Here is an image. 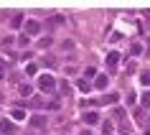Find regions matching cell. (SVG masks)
Listing matches in <instances>:
<instances>
[{
  "mask_svg": "<svg viewBox=\"0 0 150 135\" xmlns=\"http://www.w3.org/2000/svg\"><path fill=\"white\" fill-rule=\"evenodd\" d=\"M130 54H132V56H140L142 54V46H140V43H132V46H130Z\"/></svg>",
  "mask_w": 150,
  "mask_h": 135,
  "instance_id": "14",
  "label": "cell"
},
{
  "mask_svg": "<svg viewBox=\"0 0 150 135\" xmlns=\"http://www.w3.org/2000/svg\"><path fill=\"white\" fill-rule=\"evenodd\" d=\"M79 135H92V133H89V130H81V133Z\"/></svg>",
  "mask_w": 150,
  "mask_h": 135,
  "instance_id": "20",
  "label": "cell"
},
{
  "mask_svg": "<svg viewBox=\"0 0 150 135\" xmlns=\"http://www.w3.org/2000/svg\"><path fill=\"white\" fill-rule=\"evenodd\" d=\"M31 127L33 130H43V127H46V117H43V115H33L31 117Z\"/></svg>",
  "mask_w": 150,
  "mask_h": 135,
  "instance_id": "5",
  "label": "cell"
},
{
  "mask_svg": "<svg viewBox=\"0 0 150 135\" xmlns=\"http://www.w3.org/2000/svg\"><path fill=\"white\" fill-rule=\"evenodd\" d=\"M107 84H110V79H107V77H102V74H97V79H94V87H97V89H104Z\"/></svg>",
  "mask_w": 150,
  "mask_h": 135,
  "instance_id": "8",
  "label": "cell"
},
{
  "mask_svg": "<svg viewBox=\"0 0 150 135\" xmlns=\"http://www.w3.org/2000/svg\"><path fill=\"white\" fill-rule=\"evenodd\" d=\"M76 87H79L81 92H89V89H92V84H89V82H84V79H81V82H76Z\"/></svg>",
  "mask_w": 150,
  "mask_h": 135,
  "instance_id": "16",
  "label": "cell"
},
{
  "mask_svg": "<svg viewBox=\"0 0 150 135\" xmlns=\"http://www.w3.org/2000/svg\"><path fill=\"white\" fill-rule=\"evenodd\" d=\"M0 79H5V61L0 59Z\"/></svg>",
  "mask_w": 150,
  "mask_h": 135,
  "instance_id": "18",
  "label": "cell"
},
{
  "mask_svg": "<svg viewBox=\"0 0 150 135\" xmlns=\"http://www.w3.org/2000/svg\"><path fill=\"white\" fill-rule=\"evenodd\" d=\"M120 66V51H112V54H107V69L110 72H115Z\"/></svg>",
  "mask_w": 150,
  "mask_h": 135,
  "instance_id": "2",
  "label": "cell"
},
{
  "mask_svg": "<svg viewBox=\"0 0 150 135\" xmlns=\"http://www.w3.org/2000/svg\"><path fill=\"white\" fill-rule=\"evenodd\" d=\"M51 43H54V38H51V36H46V38H41V41H38V48H48Z\"/></svg>",
  "mask_w": 150,
  "mask_h": 135,
  "instance_id": "13",
  "label": "cell"
},
{
  "mask_svg": "<svg viewBox=\"0 0 150 135\" xmlns=\"http://www.w3.org/2000/svg\"><path fill=\"white\" fill-rule=\"evenodd\" d=\"M31 92H33V89L28 87V84H21V95H23V97H31Z\"/></svg>",
  "mask_w": 150,
  "mask_h": 135,
  "instance_id": "17",
  "label": "cell"
},
{
  "mask_svg": "<svg viewBox=\"0 0 150 135\" xmlns=\"http://www.w3.org/2000/svg\"><path fill=\"white\" fill-rule=\"evenodd\" d=\"M38 33H41L38 21H28V23H25V36H38Z\"/></svg>",
  "mask_w": 150,
  "mask_h": 135,
  "instance_id": "3",
  "label": "cell"
},
{
  "mask_svg": "<svg viewBox=\"0 0 150 135\" xmlns=\"http://www.w3.org/2000/svg\"><path fill=\"white\" fill-rule=\"evenodd\" d=\"M0 133H3V135H13V133H16V122H10V120H0Z\"/></svg>",
  "mask_w": 150,
  "mask_h": 135,
  "instance_id": "4",
  "label": "cell"
},
{
  "mask_svg": "<svg viewBox=\"0 0 150 135\" xmlns=\"http://www.w3.org/2000/svg\"><path fill=\"white\" fill-rule=\"evenodd\" d=\"M115 102H117V95H104L99 99V104H115Z\"/></svg>",
  "mask_w": 150,
  "mask_h": 135,
  "instance_id": "11",
  "label": "cell"
},
{
  "mask_svg": "<svg viewBox=\"0 0 150 135\" xmlns=\"http://www.w3.org/2000/svg\"><path fill=\"white\" fill-rule=\"evenodd\" d=\"M21 26H23V13H16L10 18V28H21Z\"/></svg>",
  "mask_w": 150,
  "mask_h": 135,
  "instance_id": "7",
  "label": "cell"
},
{
  "mask_svg": "<svg viewBox=\"0 0 150 135\" xmlns=\"http://www.w3.org/2000/svg\"><path fill=\"white\" fill-rule=\"evenodd\" d=\"M84 122H87V125H97V122H99V112H94V110L84 112Z\"/></svg>",
  "mask_w": 150,
  "mask_h": 135,
  "instance_id": "6",
  "label": "cell"
},
{
  "mask_svg": "<svg viewBox=\"0 0 150 135\" xmlns=\"http://www.w3.org/2000/svg\"><path fill=\"white\" fill-rule=\"evenodd\" d=\"M36 69H38L36 64H28V66H25V72H28V74H36Z\"/></svg>",
  "mask_w": 150,
  "mask_h": 135,
  "instance_id": "19",
  "label": "cell"
},
{
  "mask_svg": "<svg viewBox=\"0 0 150 135\" xmlns=\"http://www.w3.org/2000/svg\"><path fill=\"white\" fill-rule=\"evenodd\" d=\"M31 135H36V133H31Z\"/></svg>",
  "mask_w": 150,
  "mask_h": 135,
  "instance_id": "21",
  "label": "cell"
},
{
  "mask_svg": "<svg viewBox=\"0 0 150 135\" xmlns=\"http://www.w3.org/2000/svg\"><path fill=\"white\" fill-rule=\"evenodd\" d=\"M38 89L41 92H56V77L54 74H41L38 77Z\"/></svg>",
  "mask_w": 150,
  "mask_h": 135,
  "instance_id": "1",
  "label": "cell"
},
{
  "mask_svg": "<svg viewBox=\"0 0 150 135\" xmlns=\"http://www.w3.org/2000/svg\"><path fill=\"white\" fill-rule=\"evenodd\" d=\"M10 117L16 120V122H21V120H25V112L21 110V107H13V112H10Z\"/></svg>",
  "mask_w": 150,
  "mask_h": 135,
  "instance_id": "9",
  "label": "cell"
},
{
  "mask_svg": "<svg viewBox=\"0 0 150 135\" xmlns=\"http://www.w3.org/2000/svg\"><path fill=\"white\" fill-rule=\"evenodd\" d=\"M140 107H142V110H148V107H150V89L140 95Z\"/></svg>",
  "mask_w": 150,
  "mask_h": 135,
  "instance_id": "10",
  "label": "cell"
},
{
  "mask_svg": "<svg viewBox=\"0 0 150 135\" xmlns=\"http://www.w3.org/2000/svg\"><path fill=\"white\" fill-rule=\"evenodd\" d=\"M112 117H115V120H120V122H125V110H122V107H115Z\"/></svg>",
  "mask_w": 150,
  "mask_h": 135,
  "instance_id": "12",
  "label": "cell"
},
{
  "mask_svg": "<svg viewBox=\"0 0 150 135\" xmlns=\"http://www.w3.org/2000/svg\"><path fill=\"white\" fill-rule=\"evenodd\" d=\"M140 82L145 84V87H150V69H148V72H142V74H140Z\"/></svg>",
  "mask_w": 150,
  "mask_h": 135,
  "instance_id": "15",
  "label": "cell"
}]
</instances>
